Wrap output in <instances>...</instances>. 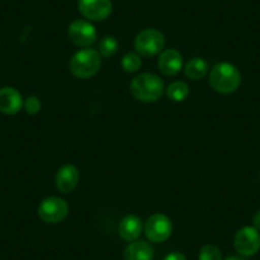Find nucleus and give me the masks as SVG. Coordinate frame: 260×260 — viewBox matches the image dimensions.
Segmentation results:
<instances>
[{
  "label": "nucleus",
  "instance_id": "6",
  "mask_svg": "<svg viewBox=\"0 0 260 260\" xmlns=\"http://www.w3.org/2000/svg\"><path fill=\"white\" fill-rule=\"evenodd\" d=\"M236 251L241 256L249 257L260 250V234L255 227L245 226L236 232L234 239Z\"/></svg>",
  "mask_w": 260,
  "mask_h": 260
},
{
  "label": "nucleus",
  "instance_id": "15",
  "mask_svg": "<svg viewBox=\"0 0 260 260\" xmlns=\"http://www.w3.org/2000/svg\"><path fill=\"white\" fill-rule=\"evenodd\" d=\"M208 62L202 57H192L185 65V74L191 81H201L208 73Z\"/></svg>",
  "mask_w": 260,
  "mask_h": 260
},
{
  "label": "nucleus",
  "instance_id": "18",
  "mask_svg": "<svg viewBox=\"0 0 260 260\" xmlns=\"http://www.w3.org/2000/svg\"><path fill=\"white\" fill-rule=\"evenodd\" d=\"M117 49H119V42L114 36H105L104 39L100 41L99 45V52L101 56L110 57L112 55L116 54Z\"/></svg>",
  "mask_w": 260,
  "mask_h": 260
},
{
  "label": "nucleus",
  "instance_id": "7",
  "mask_svg": "<svg viewBox=\"0 0 260 260\" xmlns=\"http://www.w3.org/2000/svg\"><path fill=\"white\" fill-rule=\"evenodd\" d=\"M144 232L149 241L156 242H164L170 239L172 234V222L166 214L156 213L153 216L149 217L144 226Z\"/></svg>",
  "mask_w": 260,
  "mask_h": 260
},
{
  "label": "nucleus",
  "instance_id": "1",
  "mask_svg": "<svg viewBox=\"0 0 260 260\" xmlns=\"http://www.w3.org/2000/svg\"><path fill=\"white\" fill-rule=\"evenodd\" d=\"M209 84L218 93H234L241 84V74L234 64L219 62L209 73Z\"/></svg>",
  "mask_w": 260,
  "mask_h": 260
},
{
  "label": "nucleus",
  "instance_id": "13",
  "mask_svg": "<svg viewBox=\"0 0 260 260\" xmlns=\"http://www.w3.org/2000/svg\"><path fill=\"white\" fill-rule=\"evenodd\" d=\"M142 231H143V223L136 214H127L119 223V235L125 241L132 242L138 240Z\"/></svg>",
  "mask_w": 260,
  "mask_h": 260
},
{
  "label": "nucleus",
  "instance_id": "20",
  "mask_svg": "<svg viewBox=\"0 0 260 260\" xmlns=\"http://www.w3.org/2000/svg\"><path fill=\"white\" fill-rule=\"evenodd\" d=\"M23 106L27 114L36 115L39 114L40 110H41V101H40L39 97L29 96L28 99H26V101L23 102Z\"/></svg>",
  "mask_w": 260,
  "mask_h": 260
},
{
  "label": "nucleus",
  "instance_id": "22",
  "mask_svg": "<svg viewBox=\"0 0 260 260\" xmlns=\"http://www.w3.org/2000/svg\"><path fill=\"white\" fill-rule=\"evenodd\" d=\"M252 224L256 230H260V209L252 217Z\"/></svg>",
  "mask_w": 260,
  "mask_h": 260
},
{
  "label": "nucleus",
  "instance_id": "4",
  "mask_svg": "<svg viewBox=\"0 0 260 260\" xmlns=\"http://www.w3.org/2000/svg\"><path fill=\"white\" fill-rule=\"evenodd\" d=\"M165 46V36L154 28L143 29L137 35L134 40V47L137 52L143 56H154L161 54Z\"/></svg>",
  "mask_w": 260,
  "mask_h": 260
},
{
  "label": "nucleus",
  "instance_id": "8",
  "mask_svg": "<svg viewBox=\"0 0 260 260\" xmlns=\"http://www.w3.org/2000/svg\"><path fill=\"white\" fill-rule=\"evenodd\" d=\"M68 36L69 40L77 46L88 47L96 41L97 32L93 24L89 23L88 21L77 19L69 24Z\"/></svg>",
  "mask_w": 260,
  "mask_h": 260
},
{
  "label": "nucleus",
  "instance_id": "11",
  "mask_svg": "<svg viewBox=\"0 0 260 260\" xmlns=\"http://www.w3.org/2000/svg\"><path fill=\"white\" fill-rule=\"evenodd\" d=\"M79 182V171L73 165H64L60 167L55 176V184L59 191L68 194L77 187Z\"/></svg>",
  "mask_w": 260,
  "mask_h": 260
},
{
  "label": "nucleus",
  "instance_id": "10",
  "mask_svg": "<svg viewBox=\"0 0 260 260\" xmlns=\"http://www.w3.org/2000/svg\"><path fill=\"white\" fill-rule=\"evenodd\" d=\"M158 69L164 76L174 77L182 68V55L175 49H167L159 54Z\"/></svg>",
  "mask_w": 260,
  "mask_h": 260
},
{
  "label": "nucleus",
  "instance_id": "19",
  "mask_svg": "<svg viewBox=\"0 0 260 260\" xmlns=\"http://www.w3.org/2000/svg\"><path fill=\"white\" fill-rule=\"evenodd\" d=\"M199 260H222V252L216 245L207 244L199 251Z\"/></svg>",
  "mask_w": 260,
  "mask_h": 260
},
{
  "label": "nucleus",
  "instance_id": "16",
  "mask_svg": "<svg viewBox=\"0 0 260 260\" xmlns=\"http://www.w3.org/2000/svg\"><path fill=\"white\" fill-rule=\"evenodd\" d=\"M167 97L174 102H182L189 96V87L184 82H174L166 89Z\"/></svg>",
  "mask_w": 260,
  "mask_h": 260
},
{
  "label": "nucleus",
  "instance_id": "17",
  "mask_svg": "<svg viewBox=\"0 0 260 260\" xmlns=\"http://www.w3.org/2000/svg\"><path fill=\"white\" fill-rule=\"evenodd\" d=\"M121 67L126 73H136L142 67L141 56L137 52H126L121 59Z\"/></svg>",
  "mask_w": 260,
  "mask_h": 260
},
{
  "label": "nucleus",
  "instance_id": "14",
  "mask_svg": "<svg viewBox=\"0 0 260 260\" xmlns=\"http://www.w3.org/2000/svg\"><path fill=\"white\" fill-rule=\"evenodd\" d=\"M154 250L149 242L144 240L132 241L124 250V260H153Z\"/></svg>",
  "mask_w": 260,
  "mask_h": 260
},
{
  "label": "nucleus",
  "instance_id": "9",
  "mask_svg": "<svg viewBox=\"0 0 260 260\" xmlns=\"http://www.w3.org/2000/svg\"><path fill=\"white\" fill-rule=\"evenodd\" d=\"M78 9L89 21H105L112 12L111 0H78Z\"/></svg>",
  "mask_w": 260,
  "mask_h": 260
},
{
  "label": "nucleus",
  "instance_id": "12",
  "mask_svg": "<svg viewBox=\"0 0 260 260\" xmlns=\"http://www.w3.org/2000/svg\"><path fill=\"white\" fill-rule=\"evenodd\" d=\"M23 99L18 89L4 87L0 89V112L6 115H16L23 107Z\"/></svg>",
  "mask_w": 260,
  "mask_h": 260
},
{
  "label": "nucleus",
  "instance_id": "3",
  "mask_svg": "<svg viewBox=\"0 0 260 260\" xmlns=\"http://www.w3.org/2000/svg\"><path fill=\"white\" fill-rule=\"evenodd\" d=\"M101 68V55L94 49L77 51L69 61V69L77 78L87 79L96 76Z\"/></svg>",
  "mask_w": 260,
  "mask_h": 260
},
{
  "label": "nucleus",
  "instance_id": "23",
  "mask_svg": "<svg viewBox=\"0 0 260 260\" xmlns=\"http://www.w3.org/2000/svg\"><path fill=\"white\" fill-rule=\"evenodd\" d=\"M224 260H247L245 256H241V255H239V256H236V255H234V256H229L226 257Z\"/></svg>",
  "mask_w": 260,
  "mask_h": 260
},
{
  "label": "nucleus",
  "instance_id": "5",
  "mask_svg": "<svg viewBox=\"0 0 260 260\" xmlns=\"http://www.w3.org/2000/svg\"><path fill=\"white\" fill-rule=\"evenodd\" d=\"M39 217L46 223H59L69 213L68 203L59 197H49L40 203L37 209Z\"/></svg>",
  "mask_w": 260,
  "mask_h": 260
},
{
  "label": "nucleus",
  "instance_id": "21",
  "mask_svg": "<svg viewBox=\"0 0 260 260\" xmlns=\"http://www.w3.org/2000/svg\"><path fill=\"white\" fill-rule=\"evenodd\" d=\"M164 260H187L186 256H185L182 252L180 251H172L170 254H167L166 256L164 257Z\"/></svg>",
  "mask_w": 260,
  "mask_h": 260
},
{
  "label": "nucleus",
  "instance_id": "2",
  "mask_svg": "<svg viewBox=\"0 0 260 260\" xmlns=\"http://www.w3.org/2000/svg\"><path fill=\"white\" fill-rule=\"evenodd\" d=\"M164 91V82L156 74L142 73L130 82V92L141 102H156L161 99Z\"/></svg>",
  "mask_w": 260,
  "mask_h": 260
}]
</instances>
